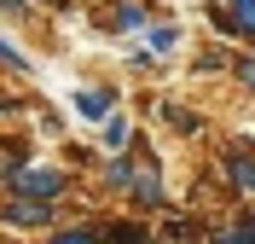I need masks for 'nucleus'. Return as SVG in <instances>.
<instances>
[{"instance_id": "1", "label": "nucleus", "mask_w": 255, "mask_h": 244, "mask_svg": "<svg viewBox=\"0 0 255 244\" xmlns=\"http://www.w3.org/2000/svg\"><path fill=\"white\" fill-rule=\"evenodd\" d=\"M12 192H23V198H52V192H64V175H52V169H17V175H12Z\"/></svg>"}, {"instance_id": "2", "label": "nucleus", "mask_w": 255, "mask_h": 244, "mask_svg": "<svg viewBox=\"0 0 255 244\" xmlns=\"http://www.w3.org/2000/svg\"><path fill=\"white\" fill-rule=\"evenodd\" d=\"M76 105H81V116H111V99L99 93V87H81V93H76Z\"/></svg>"}, {"instance_id": "3", "label": "nucleus", "mask_w": 255, "mask_h": 244, "mask_svg": "<svg viewBox=\"0 0 255 244\" xmlns=\"http://www.w3.org/2000/svg\"><path fill=\"white\" fill-rule=\"evenodd\" d=\"M133 192H139L145 204H157V198H162V186H157V175H151V169H133Z\"/></svg>"}, {"instance_id": "4", "label": "nucleus", "mask_w": 255, "mask_h": 244, "mask_svg": "<svg viewBox=\"0 0 255 244\" xmlns=\"http://www.w3.org/2000/svg\"><path fill=\"white\" fill-rule=\"evenodd\" d=\"M105 146H111V151L128 146V122H122V116H105Z\"/></svg>"}, {"instance_id": "5", "label": "nucleus", "mask_w": 255, "mask_h": 244, "mask_svg": "<svg viewBox=\"0 0 255 244\" xmlns=\"http://www.w3.org/2000/svg\"><path fill=\"white\" fill-rule=\"evenodd\" d=\"M232 180H238L244 192H255V163H244V157H238V163H232Z\"/></svg>"}, {"instance_id": "6", "label": "nucleus", "mask_w": 255, "mask_h": 244, "mask_svg": "<svg viewBox=\"0 0 255 244\" xmlns=\"http://www.w3.org/2000/svg\"><path fill=\"white\" fill-rule=\"evenodd\" d=\"M232 12H238V29L255 35V0H232Z\"/></svg>"}, {"instance_id": "7", "label": "nucleus", "mask_w": 255, "mask_h": 244, "mask_svg": "<svg viewBox=\"0 0 255 244\" xmlns=\"http://www.w3.org/2000/svg\"><path fill=\"white\" fill-rule=\"evenodd\" d=\"M12 221H47V210L41 204H12Z\"/></svg>"}, {"instance_id": "8", "label": "nucleus", "mask_w": 255, "mask_h": 244, "mask_svg": "<svg viewBox=\"0 0 255 244\" xmlns=\"http://www.w3.org/2000/svg\"><path fill=\"white\" fill-rule=\"evenodd\" d=\"M116 244H145V227H133V221H122V227H116Z\"/></svg>"}, {"instance_id": "9", "label": "nucleus", "mask_w": 255, "mask_h": 244, "mask_svg": "<svg viewBox=\"0 0 255 244\" xmlns=\"http://www.w3.org/2000/svg\"><path fill=\"white\" fill-rule=\"evenodd\" d=\"M52 244H93V233H58Z\"/></svg>"}, {"instance_id": "10", "label": "nucleus", "mask_w": 255, "mask_h": 244, "mask_svg": "<svg viewBox=\"0 0 255 244\" xmlns=\"http://www.w3.org/2000/svg\"><path fill=\"white\" fill-rule=\"evenodd\" d=\"M221 244H255V239H238V233H221Z\"/></svg>"}]
</instances>
